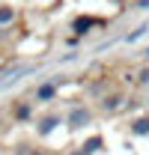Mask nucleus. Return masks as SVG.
<instances>
[{"instance_id":"nucleus-1","label":"nucleus","mask_w":149,"mask_h":155,"mask_svg":"<svg viewBox=\"0 0 149 155\" xmlns=\"http://www.w3.org/2000/svg\"><path fill=\"white\" fill-rule=\"evenodd\" d=\"M95 119H98L95 107L84 104L81 98H74V101H69V107H66V114H63V125H66L72 134H78V131H87L90 125H95Z\"/></svg>"},{"instance_id":"nucleus-2","label":"nucleus","mask_w":149,"mask_h":155,"mask_svg":"<svg viewBox=\"0 0 149 155\" xmlns=\"http://www.w3.org/2000/svg\"><path fill=\"white\" fill-rule=\"evenodd\" d=\"M104 27H111V18H108V15H93V12H78V15H72L69 24H66V30H69L72 36H81V39H90L93 33L104 30Z\"/></svg>"},{"instance_id":"nucleus-3","label":"nucleus","mask_w":149,"mask_h":155,"mask_svg":"<svg viewBox=\"0 0 149 155\" xmlns=\"http://www.w3.org/2000/svg\"><path fill=\"white\" fill-rule=\"evenodd\" d=\"M6 116H9L12 125H30L36 119V101L30 96H15L6 104Z\"/></svg>"},{"instance_id":"nucleus-4","label":"nucleus","mask_w":149,"mask_h":155,"mask_svg":"<svg viewBox=\"0 0 149 155\" xmlns=\"http://www.w3.org/2000/svg\"><path fill=\"white\" fill-rule=\"evenodd\" d=\"M60 125H63V114H60V110H54V107H48V110L36 114V119H33V131H36L39 140H48V137L54 134Z\"/></svg>"},{"instance_id":"nucleus-5","label":"nucleus","mask_w":149,"mask_h":155,"mask_svg":"<svg viewBox=\"0 0 149 155\" xmlns=\"http://www.w3.org/2000/svg\"><path fill=\"white\" fill-rule=\"evenodd\" d=\"M125 96H128V93L119 90V87L111 90L108 96H101L98 101H95V114L98 116H116L119 110H122V104H125Z\"/></svg>"},{"instance_id":"nucleus-6","label":"nucleus","mask_w":149,"mask_h":155,"mask_svg":"<svg viewBox=\"0 0 149 155\" xmlns=\"http://www.w3.org/2000/svg\"><path fill=\"white\" fill-rule=\"evenodd\" d=\"M30 98L36 104H54L57 98H60V84H57L54 78H45V81H39L36 87L30 90Z\"/></svg>"},{"instance_id":"nucleus-7","label":"nucleus","mask_w":149,"mask_h":155,"mask_svg":"<svg viewBox=\"0 0 149 155\" xmlns=\"http://www.w3.org/2000/svg\"><path fill=\"white\" fill-rule=\"evenodd\" d=\"M111 90H116V84H113V78H111V75H98V78L84 81V96L90 98V101H98L101 96H108Z\"/></svg>"},{"instance_id":"nucleus-8","label":"nucleus","mask_w":149,"mask_h":155,"mask_svg":"<svg viewBox=\"0 0 149 155\" xmlns=\"http://www.w3.org/2000/svg\"><path fill=\"white\" fill-rule=\"evenodd\" d=\"M125 131H128L131 137H137V140H146L149 137V114H143V110L131 114L128 122H125Z\"/></svg>"},{"instance_id":"nucleus-9","label":"nucleus","mask_w":149,"mask_h":155,"mask_svg":"<svg viewBox=\"0 0 149 155\" xmlns=\"http://www.w3.org/2000/svg\"><path fill=\"white\" fill-rule=\"evenodd\" d=\"M78 149L84 155H101V152H108V137L101 134V131H93L90 137H84L78 143Z\"/></svg>"},{"instance_id":"nucleus-10","label":"nucleus","mask_w":149,"mask_h":155,"mask_svg":"<svg viewBox=\"0 0 149 155\" xmlns=\"http://www.w3.org/2000/svg\"><path fill=\"white\" fill-rule=\"evenodd\" d=\"M36 72V63H21V66H15V69H6L3 75H0V90H6V87H12L15 81H21V78L33 75Z\"/></svg>"},{"instance_id":"nucleus-11","label":"nucleus","mask_w":149,"mask_h":155,"mask_svg":"<svg viewBox=\"0 0 149 155\" xmlns=\"http://www.w3.org/2000/svg\"><path fill=\"white\" fill-rule=\"evenodd\" d=\"M18 6L15 3H6V0H0V27H15V21H18Z\"/></svg>"},{"instance_id":"nucleus-12","label":"nucleus","mask_w":149,"mask_h":155,"mask_svg":"<svg viewBox=\"0 0 149 155\" xmlns=\"http://www.w3.org/2000/svg\"><path fill=\"white\" fill-rule=\"evenodd\" d=\"M134 84V90H149V63H143V66H137V72L134 75H125Z\"/></svg>"},{"instance_id":"nucleus-13","label":"nucleus","mask_w":149,"mask_h":155,"mask_svg":"<svg viewBox=\"0 0 149 155\" xmlns=\"http://www.w3.org/2000/svg\"><path fill=\"white\" fill-rule=\"evenodd\" d=\"M143 104H146V98H140V96H137V93H128V96H125V104H122V110H119V114L131 116V114H134V110H140Z\"/></svg>"},{"instance_id":"nucleus-14","label":"nucleus","mask_w":149,"mask_h":155,"mask_svg":"<svg viewBox=\"0 0 149 155\" xmlns=\"http://www.w3.org/2000/svg\"><path fill=\"white\" fill-rule=\"evenodd\" d=\"M146 33H149V21H140V24H137V27H134L131 33H125V36H122V42H128V45H134L137 39H143Z\"/></svg>"},{"instance_id":"nucleus-15","label":"nucleus","mask_w":149,"mask_h":155,"mask_svg":"<svg viewBox=\"0 0 149 155\" xmlns=\"http://www.w3.org/2000/svg\"><path fill=\"white\" fill-rule=\"evenodd\" d=\"M27 155H63V152L54 149V146H45V143H33V146L27 149Z\"/></svg>"},{"instance_id":"nucleus-16","label":"nucleus","mask_w":149,"mask_h":155,"mask_svg":"<svg viewBox=\"0 0 149 155\" xmlns=\"http://www.w3.org/2000/svg\"><path fill=\"white\" fill-rule=\"evenodd\" d=\"M128 9L131 12H149V0H131Z\"/></svg>"},{"instance_id":"nucleus-17","label":"nucleus","mask_w":149,"mask_h":155,"mask_svg":"<svg viewBox=\"0 0 149 155\" xmlns=\"http://www.w3.org/2000/svg\"><path fill=\"white\" fill-rule=\"evenodd\" d=\"M81 42H87V39H81V36H72V33H69V36L63 39V45H69V48H78Z\"/></svg>"},{"instance_id":"nucleus-18","label":"nucleus","mask_w":149,"mask_h":155,"mask_svg":"<svg viewBox=\"0 0 149 155\" xmlns=\"http://www.w3.org/2000/svg\"><path fill=\"white\" fill-rule=\"evenodd\" d=\"M63 155H84V152H81L78 146H69V149H66V152H63Z\"/></svg>"},{"instance_id":"nucleus-19","label":"nucleus","mask_w":149,"mask_h":155,"mask_svg":"<svg viewBox=\"0 0 149 155\" xmlns=\"http://www.w3.org/2000/svg\"><path fill=\"white\" fill-rule=\"evenodd\" d=\"M140 57H143V63H149V48H143V51H140Z\"/></svg>"},{"instance_id":"nucleus-20","label":"nucleus","mask_w":149,"mask_h":155,"mask_svg":"<svg viewBox=\"0 0 149 155\" xmlns=\"http://www.w3.org/2000/svg\"><path fill=\"white\" fill-rule=\"evenodd\" d=\"M146 107H149V90H146Z\"/></svg>"}]
</instances>
